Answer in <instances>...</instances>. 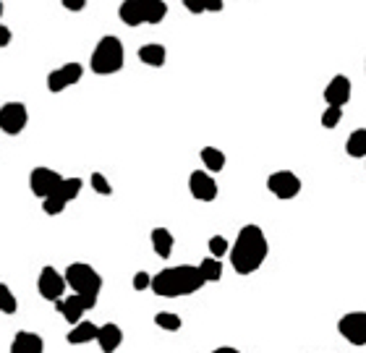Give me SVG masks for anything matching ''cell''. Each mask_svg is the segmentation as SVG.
I'll return each instance as SVG.
<instances>
[{
    "label": "cell",
    "instance_id": "obj_26",
    "mask_svg": "<svg viewBox=\"0 0 366 353\" xmlns=\"http://www.w3.org/2000/svg\"><path fill=\"white\" fill-rule=\"evenodd\" d=\"M207 246H210V257L222 259L225 254H230V246H233V243H228V238H225V236H212Z\"/></svg>",
    "mask_w": 366,
    "mask_h": 353
},
{
    "label": "cell",
    "instance_id": "obj_30",
    "mask_svg": "<svg viewBox=\"0 0 366 353\" xmlns=\"http://www.w3.org/2000/svg\"><path fill=\"white\" fill-rule=\"evenodd\" d=\"M183 8L191 11V13H205V11H207V0H205V3H196V0H183Z\"/></svg>",
    "mask_w": 366,
    "mask_h": 353
},
{
    "label": "cell",
    "instance_id": "obj_8",
    "mask_svg": "<svg viewBox=\"0 0 366 353\" xmlns=\"http://www.w3.org/2000/svg\"><path fill=\"white\" fill-rule=\"evenodd\" d=\"M301 178H298L293 170H275L270 173V178H267V189H270V194L278 199H282V202H288V199H296L298 194H301Z\"/></svg>",
    "mask_w": 366,
    "mask_h": 353
},
{
    "label": "cell",
    "instance_id": "obj_25",
    "mask_svg": "<svg viewBox=\"0 0 366 353\" xmlns=\"http://www.w3.org/2000/svg\"><path fill=\"white\" fill-rule=\"evenodd\" d=\"M0 309H3V314H16L18 311V301L8 288V283H0Z\"/></svg>",
    "mask_w": 366,
    "mask_h": 353
},
{
    "label": "cell",
    "instance_id": "obj_23",
    "mask_svg": "<svg viewBox=\"0 0 366 353\" xmlns=\"http://www.w3.org/2000/svg\"><path fill=\"white\" fill-rule=\"evenodd\" d=\"M199 272H202V277H205L207 283H220L222 277V262L215 257H205L202 262H199Z\"/></svg>",
    "mask_w": 366,
    "mask_h": 353
},
{
    "label": "cell",
    "instance_id": "obj_15",
    "mask_svg": "<svg viewBox=\"0 0 366 353\" xmlns=\"http://www.w3.org/2000/svg\"><path fill=\"white\" fill-rule=\"evenodd\" d=\"M350 79L345 74H338L335 79H330V84L324 86V103L327 108H345L350 103Z\"/></svg>",
    "mask_w": 366,
    "mask_h": 353
},
{
    "label": "cell",
    "instance_id": "obj_7",
    "mask_svg": "<svg viewBox=\"0 0 366 353\" xmlns=\"http://www.w3.org/2000/svg\"><path fill=\"white\" fill-rule=\"evenodd\" d=\"M37 291H40V296H42L45 301L58 303L66 296V291H69V280H66V275H60L55 267L45 265L40 277H37Z\"/></svg>",
    "mask_w": 366,
    "mask_h": 353
},
{
    "label": "cell",
    "instance_id": "obj_17",
    "mask_svg": "<svg viewBox=\"0 0 366 353\" xmlns=\"http://www.w3.org/2000/svg\"><path fill=\"white\" fill-rule=\"evenodd\" d=\"M97 343H100V351L103 353H115L120 348V343H123V330L115 322H105V325H100Z\"/></svg>",
    "mask_w": 366,
    "mask_h": 353
},
{
    "label": "cell",
    "instance_id": "obj_9",
    "mask_svg": "<svg viewBox=\"0 0 366 353\" xmlns=\"http://www.w3.org/2000/svg\"><path fill=\"white\" fill-rule=\"evenodd\" d=\"M29 123V108L24 103H6L0 108V129L6 137H18Z\"/></svg>",
    "mask_w": 366,
    "mask_h": 353
},
{
    "label": "cell",
    "instance_id": "obj_21",
    "mask_svg": "<svg viewBox=\"0 0 366 353\" xmlns=\"http://www.w3.org/2000/svg\"><path fill=\"white\" fill-rule=\"evenodd\" d=\"M199 157H202V163H205L207 173H220V170H225V165H228L225 152L217 149V146H205V149L199 152Z\"/></svg>",
    "mask_w": 366,
    "mask_h": 353
},
{
    "label": "cell",
    "instance_id": "obj_10",
    "mask_svg": "<svg viewBox=\"0 0 366 353\" xmlns=\"http://www.w3.org/2000/svg\"><path fill=\"white\" fill-rule=\"evenodd\" d=\"M66 181L58 170H52V168H35V170L29 173V189L35 197H40L45 202L47 197H52L55 191L60 189V183Z\"/></svg>",
    "mask_w": 366,
    "mask_h": 353
},
{
    "label": "cell",
    "instance_id": "obj_24",
    "mask_svg": "<svg viewBox=\"0 0 366 353\" xmlns=\"http://www.w3.org/2000/svg\"><path fill=\"white\" fill-rule=\"evenodd\" d=\"M154 325L165 332H178L183 328V319L178 314H173V311H160V314H154Z\"/></svg>",
    "mask_w": 366,
    "mask_h": 353
},
{
    "label": "cell",
    "instance_id": "obj_20",
    "mask_svg": "<svg viewBox=\"0 0 366 353\" xmlns=\"http://www.w3.org/2000/svg\"><path fill=\"white\" fill-rule=\"evenodd\" d=\"M97 337H100V325L84 319V322H79L74 330H69L66 340H69V345H86V343H94Z\"/></svg>",
    "mask_w": 366,
    "mask_h": 353
},
{
    "label": "cell",
    "instance_id": "obj_1",
    "mask_svg": "<svg viewBox=\"0 0 366 353\" xmlns=\"http://www.w3.org/2000/svg\"><path fill=\"white\" fill-rule=\"evenodd\" d=\"M230 267L239 275H254L256 270L264 265V259L270 257V241L259 225L248 223L244 225L236 236V241L230 246Z\"/></svg>",
    "mask_w": 366,
    "mask_h": 353
},
{
    "label": "cell",
    "instance_id": "obj_12",
    "mask_svg": "<svg viewBox=\"0 0 366 353\" xmlns=\"http://www.w3.org/2000/svg\"><path fill=\"white\" fill-rule=\"evenodd\" d=\"M81 79H84V66L81 63H66V66H60V69L47 74V92L50 95H60L69 86L79 84Z\"/></svg>",
    "mask_w": 366,
    "mask_h": 353
},
{
    "label": "cell",
    "instance_id": "obj_6",
    "mask_svg": "<svg viewBox=\"0 0 366 353\" xmlns=\"http://www.w3.org/2000/svg\"><path fill=\"white\" fill-rule=\"evenodd\" d=\"M81 189H84V181H81V178H76V175H74V178H66V181L60 183V189L42 202V212L50 217L60 215L63 209L69 207V202H74V199L81 194Z\"/></svg>",
    "mask_w": 366,
    "mask_h": 353
},
{
    "label": "cell",
    "instance_id": "obj_18",
    "mask_svg": "<svg viewBox=\"0 0 366 353\" xmlns=\"http://www.w3.org/2000/svg\"><path fill=\"white\" fill-rule=\"evenodd\" d=\"M149 241H152V249L154 254L160 259H171L173 257V246H176V236H173L168 228H154L152 233H149Z\"/></svg>",
    "mask_w": 366,
    "mask_h": 353
},
{
    "label": "cell",
    "instance_id": "obj_2",
    "mask_svg": "<svg viewBox=\"0 0 366 353\" xmlns=\"http://www.w3.org/2000/svg\"><path fill=\"white\" fill-rule=\"evenodd\" d=\"M207 285V280L199 272V265H178V267H165L152 277V291L162 299H183L194 296Z\"/></svg>",
    "mask_w": 366,
    "mask_h": 353
},
{
    "label": "cell",
    "instance_id": "obj_16",
    "mask_svg": "<svg viewBox=\"0 0 366 353\" xmlns=\"http://www.w3.org/2000/svg\"><path fill=\"white\" fill-rule=\"evenodd\" d=\"M11 353H45V337L32 330H21L11 340Z\"/></svg>",
    "mask_w": 366,
    "mask_h": 353
},
{
    "label": "cell",
    "instance_id": "obj_31",
    "mask_svg": "<svg viewBox=\"0 0 366 353\" xmlns=\"http://www.w3.org/2000/svg\"><path fill=\"white\" fill-rule=\"evenodd\" d=\"M63 8H69V11H84L86 8V0H63Z\"/></svg>",
    "mask_w": 366,
    "mask_h": 353
},
{
    "label": "cell",
    "instance_id": "obj_19",
    "mask_svg": "<svg viewBox=\"0 0 366 353\" xmlns=\"http://www.w3.org/2000/svg\"><path fill=\"white\" fill-rule=\"evenodd\" d=\"M137 58L144 63V66H149V69H162L165 61H168V50H165V45L160 42H149L139 47Z\"/></svg>",
    "mask_w": 366,
    "mask_h": 353
},
{
    "label": "cell",
    "instance_id": "obj_22",
    "mask_svg": "<svg viewBox=\"0 0 366 353\" xmlns=\"http://www.w3.org/2000/svg\"><path fill=\"white\" fill-rule=\"evenodd\" d=\"M345 152L350 157H364L366 160V129L350 131V137L345 139Z\"/></svg>",
    "mask_w": 366,
    "mask_h": 353
},
{
    "label": "cell",
    "instance_id": "obj_29",
    "mask_svg": "<svg viewBox=\"0 0 366 353\" xmlns=\"http://www.w3.org/2000/svg\"><path fill=\"white\" fill-rule=\"evenodd\" d=\"M152 277L154 275H149V272H137L134 275V280H131V285H134V291H152Z\"/></svg>",
    "mask_w": 366,
    "mask_h": 353
},
{
    "label": "cell",
    "instance_id": "obj_35",
    "mask_svg": "<svg viewBox=\"0 0 366 353\" xmlns=\"http://www.w3.org/2000/svg\"><path fill=\"white\" fill-rule=\"evenodd\" d=\"M364 69H366V63H364Z\"/></svg>",
    "mask_w": 366,
    "mask_h": 353
},
{
    "label": "cell",
    "instance_id": "obj_34",
    "mask_svg": "<svg viewBox=\"0 0 366 353\" xmlns=\"http://www.w3.org/2000/svg\"><path fill=\"white\" fill-rule=\"evenodd\" d=\"M207 11H222V3H217V0H207Z\"/></svg>",
    "mask_w": 366,
    "mask_h": 353
},
{
    "label": "cell",
    "instance_id": "obj_28",
    "mask_svg": "<svg viewBox=\"0 0 366 353\" xmlns=\"http://www.w3.org/2000/svg\"><path fill=\"white\" fill-rule=\"evenodd\" d=\"M89 183H92V189L97 191V194H103V197H110V194H113L110 181L105 178L103 173H92V178H89Z\"/></svg>",
    "mask_w": 366,
    "mask_h": 353
},
{
    "label": "cell",
    "instance_id": "obj_14",
    "mask_svg": "<svg viewBox=\"0 0 366 353\" xmlns=\"http://www.w3.org/2000/svg\"><path fill=\"white\" fill-rule=\"evenodd\" d=\"M188 191H191V197H194L196 202H205V204L207 202H215L217 194H220L217 181H215L207 170H194L188 175Z\"/></svg>",
    "mask_w": 366,
    "mask_h": 353
},
{
    "label": "cell",
    "instance_id": "obj_13",
    "mask_svg": "<svg viewBox=\"0 0 366 353\" xmlns=\"http://www.w3.org/2000/svg\"><path fill=\"white\" fill-rule=\"evenodd\" d=\"M338 332L350 345H366V311H348L338 319Z\"/></svg>",
    "mask_w": 366,
    "mask_h": 353
},
{
    "label": "cell",
    "instance_id": "obj_32",
    "mask_svg": "<svg viewBox=\"0 0 366 353\" xmlns=\"http://www.w3.org/2000/svg\"><path fill=\"white\" fill-rule=\"evenodd\" d=\"M11 42V29L6 24H0V47H8Z\"/></svg>",
    "mask_w": 366,
    "mask_h": 353
},
{
    "label": "cell",
    "instance_id": "obj_4",
    "mask_svg": "<svg viewBox=\"0 0 366 353\" xmlns=\"http://www.w3.org/2000/svg\"><path fill=\"white\" fill-rule=\"evenodd\" d=\"M165 16H168V3L162 0H126L118 8V18L126 26L160 24Z\"/></svg>",
    "mask_w": 366,
    "mask_h": 353
},
{
    "label": "cell",
    "instance_id": "obj_5",
    "mask_svg": "<svg viewBox=\"0 0 366 353\" xmlns=\"http://www.w3.org/2000/svg\"><path fill=\"white\" fill-rule=\"evenodd\" d=\"M66 280H69V288L79 296H89V299H100V291H103V275L86 265V262H71L66 267Z\"/></svg>",
    "mask_w": 366,
    "mask_h": 353
},
{
    "label": "cell",
    "instance_id": "obj_11",
    "mask_svg": "<svg viewBox=\"0 0 366 353\" xmlns=\"http://www.w3.org/2000/svg\"><path fill=\"white\" fill-rule=\"evenodd\" d=\"M94 303H97V299H89V296H79V293H71L69 299H60L58 303H55V311H60L63 314V319L69 322L71 328H76L79 322H84V314L86 311L94 309Z\"/></svg>",
    "mask_w": 366,
    "mask_h": 353
},
{
    "label": "cell",
    "instance_id": "obj_27",
    "mask_svg": "<svg viewBox=\"0 0 366 353\" xmlns=\"http://www.w3.org/2000/svg\"><path fill=\"white\" fill-rule=\"evenodd\" d=\"M343 121V108H327L322 112V129H338Z\"/></svg>",
    "mask_w": 366,
    "mask_h": 353
},
{
    "label": "cell",
    "instance_id": "obj_33",
    "mask_svg": "<svg viewBox=\"0 0 366 353\" xmlns=\"http://www.w3.org/2000/svg\"><path fill=\"white\" fill-rule=\"evenodd\" d=\"M212 353H241L239 348H233V345H220V348H215Z\"/></svg>",
    "mask_w": 366,
    "mask_h": 353
},
{
    "label": "cell",
    "instance_id": "obj_3",
    "mask_svg": "<svg viewBox=\"0 0 366 353\" xmlns=\"http://www.w3.org/2000/svg\"><path fill=\"white\" fill-rule=\"evenodd\" d=\"M123 63H126V47L120 42V37L105 35L100 42L94 45L92 58H89V69L97 76H113V74L123 71Z\"/></svg>",
    "mask_w": 366,
    "mask_h": 353
}]
</instances>
